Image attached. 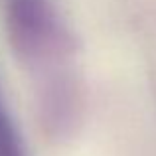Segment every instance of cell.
Listing matches in <instances>:
<instances>
[{
  "instance_id": "1",
  "label": "cell",
  "mask_w": 156,
  "mask_h": 156,
  "mask_svg": "<svg viewBox=\"0 0 156 156\" xmlns=\"http://www.w3.org/2000/svg\"><path fill=\"white\" fill-rule=\"evenodd\" d=\"M0 156H22L18 136L2 103H0Z\"/></svg>"
}]
</instances>
